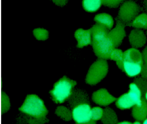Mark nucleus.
Here are the masks:
<instances>
[{"instance_id":"f257e3e1","label":"nucleus","mask_w":147,"mask_h":124,"mask_svg":"<svg viewBox=\"0 0 147 124\" xmlns=\"http://www.w3.org/2000/svg\"><path fill=\"white\" fill-rule=\"evenodd\" d=\"M91 29L92 45L94 54L98 59H110L111 53L115 48L108 36L110 30L97 23Z\"/></svg>"},{"instance_id":"f03ea898","label":"nucleus","mask_w":147,"mask_h":124,"mask_svg":"<svg viewBox=\"0 0 147 124\" xmlns=\"http://www.w3.org/2000/svg\"><path fill=\"white\" fill-rule=\"evenodd\" d=\"M76 84L75 81L64 76L55 83L54 88L50 91L52 100L56 103H60L68 100Z\"/></svg>"},{"instance_id":"7ed1b4c3","label":"nucleus","mask_w":147,"mask_h":124,"mask_svg":"<svg viewBox=\"0 0 147 124\" xmlns=\"http://www.w3.org/2000/svg\"><path fill=\"white\" fill-rule=\"evenodd\" d=\"M20 110L30 116L44 118L48 113L43 101L36 95L27 96Z\"/></svg>"},{"instance_id":"20e7f679","label":"nucleus","mask_w":147,"mask_h":124,"mask_svg":"<svg viewBox=\"0 0 147 124\" xmlns=\"http://www.w3.org/2000/svg\"><path fill=\"white\" fill-rule=\"evenodd\" d=\"M109 66L105 59L98 58L91 65L86 78V82L95 85L103 80L108 73Z\"/></svg>"},{"instance_id":"39448f33","label":"nucleus","mask_w":147,"mask_h":124,"mask_svg":"<svg viewBox=\"0 0 147 124\" xmlns=\"http://www.w3.org/2000/svg\"><path fill=\"white\" fill-rule=\"evenodd\" d=\"M142 10L141 6L134 1H124L120 5L117 18L127 26Z\"/></svg>"},{"instance_id":"423d86ee","label":"nucleus","mask_w":147,"mask_h":124,"mask_svg":"<svg viewBox=\"0 0 147 124\" xmlns=\"http://www.w3.org/2000/svg\"><path fill=\"white\" fill-rule=\"evenodd\" d=\"M115 27L109 31L108 36L115 48H118L122 44L126 35L125 31L126 25L116 17Z\"/></svg>"},{"instance_id":"0eeeda50","label":"nucleus","mask_w":147,"mask_h":124,"mask_svg":"<svg viewBox=\"0 0 147 124\" xmlns=\"http://www.w3.org/2000/svg\"><path fill=\"white\" fill-rule=\"evenodd\" d=\"M91 108L88 104L79 105L74 108L73 116L78 124L87 123L92 120Z\"/></svg>"},{"instance_id":"6e6552de","label":"nucleus","mask_w":147,"mask_h":124,"mask_svg":"<svg viewBox=\"0 0 147 124\" xmlns=\"http://www.w3.org/2000/svg\"><path fill=\"white\" fill-rule=\"evenodd\" d=\"M147 36L142 29L134 28L129 35V40L132 48L138 49L142 47L146 44Z\"/></svg>"},{"instance_id":"1a4fd4ad","label":"nucleus","mask_w":147,"mask_h":124,"mask_svg":"<svg viewBox=\"0 0 147 124\" xmlns=\"http://www.w3.org/2000/svg\"><path fill=\"white\" fill-rule=\"evenodd\" d=\"M93 100L99 105L108 106L117 100L116 97L112 95L105 89H100L93 93Z\"/></svg>"},{"instance_id":"9d476101","label":"nucleus","mask_w":147,"mask_h":124,"mask_svg":"<svg viewBox=\"0 0 147 124\" xmlns=\"http://www.w3.org/2000/svg\"><path fill=\"white\" fill-rule=\"evenodd\" d=\"M74 35L78 42L77 46L78 48H82L86 46L92 45V32L91 28L87 30L79 28L76 31Z\"/></svg>"},{"instance_id":"9b49d317","label":"nucleus","mask_w":147,"mask_h":124,"mask_svg":"<svg viewBox=\"0 0 147 124\" xmlns=\"http://www.w3.org/2000/svg\"><path fill=\"white\" fill-rule=\"evenodd\" d=\"M68 100L71 107L75 108L79 105L89 103L87 94L80 89L73 90Z\"/></svg>"},{"instance_id":"f8f14e48","label":"nucleus","mask_w":147,"mask_h":124,"mask_svg":"<svg viewBox=\"0 0 147 124\" xmlns=\"http://www.w3.org/2000/svg\"><path fill=\"white\" fill-rule=\"evenodd\" d=\"M124 61H128L142 65V53L136 48H131L124 52Z\"/></svg>"},{"instance_id":"ddd939ff","label":"nucleus","mask_w":147,"mask_h":124,"mask_svg":"<svg viewBox=\"0 0 147 124\" xmlns=\"http://www.w3.org/2000/svg\"><path fill=\"white\" fill-rule=\"evenodd\" d=\"M132 115L138 121L144 120L147 117V101L145 97H142V103L140 105L133 107Z\"/></svg>"},{"instance_id":"4468645a","label":"nucleus","mask_w":147,"mask_h":124,"mask_svg":"<svg viewBox=\"0 0 147 124\" xmlns=\"http://www.w3.org/2000/svg\"><path fill=\"white\" fill-rule=\"evenodd\" d=\"M94 21L97 24L105 27L108 30L112 29L114 25V20L112 16L107 13H101L95 16Z\"/></svg>"},{"instance_id":"2eb2a0df","label":"nucleus","mask_w":147,"mask_h":124,"mask_svg":"<svg viewBox=\"0 0 147 124\" xmlns=\"http://www.w3.org/2000/svg\"><path fill=\"white\" fill-rule=\"evenodd\" d=\"M124 72L130 77L141 74L142 65L128 61H124Z\"/></svg>"},{"instance_id":"dca6fc26","label":"nucleus","mask_w":147,"mask_h":124,"mask_svg":"<svg viewBox=\"0 0 147 124\" xmlns=\"http://www.w3.org/2000/svg\"><path fill=\"white\" fill-rule=\"evenodd\" d=\"M128 26L132 27L136 29H147V13H142L138 15Z\"/></svg>"},{"instance_id":"f3484780","label":"nucleus","mask_w":147,"mask_h":124,"mask_svg":"<svg viewBox=\"0 0 147 124\" xmlns=\"http://www.w3.org/2000/svg\"><path fill=\"white\" fill-rule=\"evenodd\" d=\"M116 104L117 107L122 109L129 108L136 105L128 93L122 95L117 99Z\"/></svg>"},{"instance_id":"a211bd4d","label":"nucleus","mask_w":147,"mask_h":124,"mask_svg":"<svg viewBox=\"0 0 147 124\" xmlns=\"http://www.w3.org/2000/svg\"><path fill=\"white\" fill-rule=\"evenodd\" d=\"M128 93L135 105H141L142 103V93L139 88L134 83L130 84L129 90Z\"/></svg>"},{"instance_id":"6ab92c4d","label":"nucleus","mask_w":147,"mask_h":124,"mask_svg":"<svg viewBox=\"0 0 147 124\" xmlns=\"http://www.w3.org/2000/svg\"><path fill=\"white\" fill-rule=\"evenodd\" d=\"M101 120L104 124H117L118 121L117 117L113 109L107 107L104 110Z\"/></svg>"},{"instance_id":"aec40b11","label":"nucleus","mask_w":147,"mask_h":124,"mask_svg":"<svg viewBox=\"0 0 147 124\" xmlns=\"http://www.w3.org/2000/svg\"><path fill=\"white\" fill-rule=\"evenodd\" d=\"M102 5L100 0H85L82 1V6L84 9L89 12L97 11Z\"/></svg>"},{"instance_id":"412c9836","label":"nucleus","mask_w":147,"mask_h":124,"mask_svg":"<svg viewBox=\"0 0 147 124\" xmlns=\"http://www.w3.org/2000/svg\"><path fill=\"white\" fill-rule=\"evenodd\" d=\"M139 88L142 94V97H145V95L147 92V80L142 77H138L135 78L134 82Z\"/></svg>"},{"instance_id":"4be33fe9","label":"nucleus","mask_w":147,"mask_h":124,"mask_svg":"<svg viewBox=\"0 0 147 124\" xmlns=\"http://www.w3.org/2000/svg\"><path fill=\"white\" fill-rule=\"evenodd\" d=\"M49 32L43 28H37L33 30V34L38 40H45L49 38Z\"/></svg>"},{"instance_id":"5701e85b","label":"nucleus","mask_w":147,"mask_h":124,"mask_svg":"<svg viewBox=\"0 0 147 124\" xmlns=\"http://www.w3.org/2000/svg\"><path fill=\"white\" fill-rule=\"evenodd\" d=\"M110 59L116 63L124 62V52L118 48H115L111 53Z\"/></svg>"},{"instance_id":"b1692460","label":"nucleus","mask_w":147,"mask_h":124,"mask_svg":"<svg viewBox=\"0 0 147 124\" xmlns=\"http://www.w3.org/2000/svg\"><path fill=\"white\" fill-rule=\"evenodd\" d=\"M104 110L101 108L95 107L91 109V118L92 120H98L102 119Z\"/></svg>"},{"instance_id":"393cba45","label":"nucleus","mask_w":147,"mask_h":124,"mask_svg":"<svg viewBox=\"0 0 147 124\" xmlns=\"http://www.w3.org/2000/svg\"><path fill=\"white\" fill-rule=\"evenodd\" d=\"M121 0H102V5L111 8H117L123 2Z\"/></svg>"},{"instance_id":"a878e982","label":"nucleus","mask_w":147,"mask_h":124,"mask_svg":"<svg viewBox=\"0 0 147 124\" xmlns=\"http://www.w3.org/2000/svg\"><path fill=\"white\" fill-rule=\"evenodd\" d=\"M142 53L143 58L142 65L147 66V46L143 49Z\"/></svg>"},{"instance_id":"bb28decb","label":"nucleus","mask_w":147,"mask_h":124,"mask_svg":"<svg viewBox=\"0 0 147 124\" xmlns=\"http://www.w3.org/2000/svg\"><path fill=\"white\" fill-rule=\"evenodd\" d=\"M141 77L147 80V66L142 65V70L141 72Z\"/></svg>"},{"instance_id":"cd10ccee","label":"nucleus","mask_w":147,"mask_h":124,"mask_svg":"<svg viewBox=\"0 0 147 124\" xmlns=\"http://www.w3.org/2000/svg\"><path fill=\"white\" fill-rule=\"evenodd\" d=\"M53 2L55 3V4L58 6H63L65 5L67 2V1H62V0H59V1H53Z\"/></svg>"},{"instance_id":"c85d7f7f","label":"nucleus","mask_w":147,"mask_h":124,"mask_svg":"<svg viewBox=\"0 0 147 124\" xmlns=\"http://www.w3.org/2000/svg\"><path fill=\"white\" fill-rule=\"evenodd\" d=\"M143 9H144L147 13V0L144 1L142 3Z\"/></svg>"},{"instance_id":"c756f323","label":"nucleus","mask_w":147,"mask_h":124,"mask_svg":"<svg viewBox=\"0 0 147 124\" xmlns=\"http://www.w3.org/2000/svg\"><path fill=\"white\" fill-rule=\"evenodd\" d=\"M96 124L95 121L93 120H91L89 121V122H87V123H82V124Z\"/></svg>"},{"instance_id":"7c9ffc66","label":"nucleus","mask_w":147,"mask_h":124,"mask_svg":"<svg viewBox=\"0 0 147 124\" xmlns=\"http://www.w3.org/2000/svg\"><path fill=\"white\" fill-rule=\"evenodd\" d=\"M117 124H132L131 122H128V121H123V122H120L118 123Z\"/></svg>"},{"instance_id":"2f4dec72","label":"nucleus","mask_w":147,"mask_h":124,"mask_svg":"<svg viewBox=\"0 0 147 124\" xmlns=\"http://www.w3.org/2000/svg\"><path fill=\"white\" fill-rule=\"evenodd\" d=\"M143 124H147V119H145L144 121Z\"/></svg>"},{"instance_id":"473e14b6","label":"nucleus","mask_w":147,"mask_h":124,"mask_svg":"<svg viewBox=\"0 0 147 124\" xmlns=\"http://www.w3.org/2000/svg\"><path fill=\"white\" fill-rule=\"evenodd\" d=\"M133 124H141L140 122L138 121H136V122H134Z\"/></svg>"},{"instance_id":"72a5a7b5","label":"nucleus","mask_w":147,"mask_h":124,"mask_svg":"<svg viewBox=\"0 0 147 124\" xmlns=\"http://www.w3.org/2000/svg\"><path fill=\"white\" fill-rule=\"evenodd\" d=\"M145 98L146 99V100L147 101V92L146 93V94L145 95Z\"/></svg>"},{"instance_id":"f704fd0d","label":"nucleus","mask_w":147,"mask_h":124,"mask_svg":"<svg viewBox=\"0 0 147 124\" xmlns=\"http://www.w3.org/2000/svg\"><path fill=\"white\" fill-rule=\"evenodd\" d=\"M146 34H147V32H146Z\"/></svg>"}]
</instances>
